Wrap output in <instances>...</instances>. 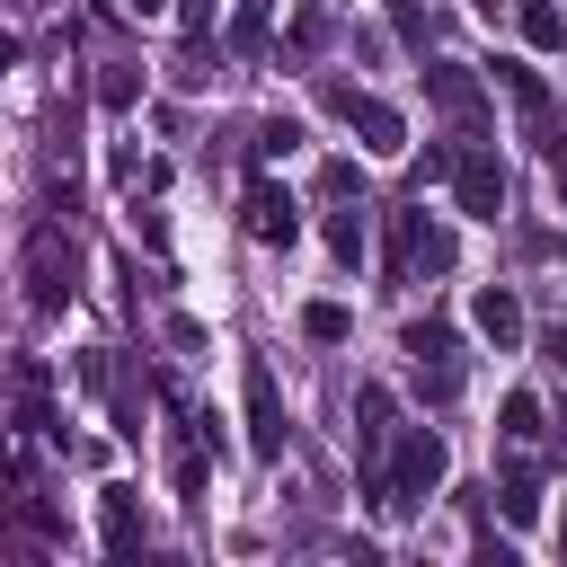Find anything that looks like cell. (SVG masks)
Segmentation results:
<instances>
[{
	"label": "cell",
	"mask_w": 567,
	"mask_h": 567,
	"mask_svg": "<svg viewBox=\"0 0 567 567\" xmlns=\"http://www.w3.org/2000/svg\"><path fill=\"white\" fill-rule=\"evenodd\" d=\"M443 470H452V452H443V434L434 425H399L390 434V452H381V478L363 487L381 514H416L434 487H443Z\"/></svg>",
	"instance_id": "1"
},
{
	"label": "cell",
	"mask_w": 567,
	"mask_h": 567,
	"mask_svg": "<svg viewBox=\"0 0 567 567\" xmlns=\"http://www.w3.org/2000/svg\"><path fill=\"white\" fill-rule=\"evenodd\" d=\"M381 275H390V284L452 275V230H443L425 204H399V213H381Z\"/></svg>",
	"instance_id": "2"
},
{
	"label": "cell",
	"mask_w": 567,
	"mask_h": 567,
	"mask_svg": "<svg viewBox=\"0 0 567 567\" xmlns=\"http://www.w3.org/2000/svg\"><path fill=\"white\" fill-rule=\"evenodd\" d=\"M399 354H408V381H416V399H434V408H452L461 399V337H452V319H408L399 328Z\"/></svg>",
	"instance_id": "3"
},
{
	"label": "cell",
	"mask_w": 567,
	"mask_h": 567,
	"mask_svg": "<svg viewBox=\"0 0 567 567\" xmlns=\"http://www.w3.org/2000/svg\"><path fill=\"white\" fill-rule=\"evenodd\" d=\"M71 292H80V248H71L62 221H35V230H27V301H35L44 319H62Z\"/></svg>",
	"instance_id": "4"
},
{
	"label": "cell",
	"mask_w": 567,
	"mask_h": 567,
	"mask_svg": "<svg viewBox=\"0 0 567 567\" xmlns=\"http://www.w3.org/2000/svg\"><path fill=\"white\" fill-rule=\"evenodd\" d=\"M319 106H328L346 133H363V151H372V159H399V151H408L399 106H381L372 89H354V80H337V71H328V80H319Z\"/></svg>",
	"instance_id": "5"
},
{
	"label": "cell",
	"mask_w": 567,
	"mask_h": 567,
	"mask_svg": "<svg viewBox=\"0 0 567 567\" xmlns=\"http://www.w3.org/2000/svg\"><path fill=\"white\" fill-rule=\"evenodd\" d=\"M425 168L452 177V195H461L470 221H505V159H496V151L461 142V151H425Z\"/></svg>",
	"instance_id": "6"
},
{
	"label": "cell",
	"mask_w": 567,
	"mask_h": 567,
	"mask_svg": "<svg viewBox=\"0 0 567 567\" xmlns=\"http://www.w3.org/2000/svg\"><path fill=\"white\" fill-rule=\"evenodd\" d=\"M390 434H399V399H390L381 381H354V461H363V487L381 478V452H390Z\"/></svg>",
	"instance_id": "7"
},
{
	"label": "cell",
	"mask_w": 567,
	"mask_h": 567,
	"mask_svg": "<svg viewBox=\"0 0 567 567\" xmlns=\"http://www.w3.org/2000/svg\"><path fill=\"white\" fill-rule=\"evenodd\" d=\"M425 97H434V115H452L461 133H487V89H478L461 62H425Z\"/></svg>",
	"instance_id": "8"
},
{
	"label": "cell",
	"mask_w": 567,
	"mask_h": 567,
	"mask_svg": "<svg viewBox=\"0 0 567 567\" xmlns=\"http://www.w3.org/2000/svg\"><path fill=\"white\" fill-rule=\"evenodd\" d=\"M284 399H275V372L266 363H248V452L257 461H284Z\"/></svg>",
	"instance_id": "9"
},
{
	"label": "cell",
	"mask_w": 567,
	"mask_h": 567,
	"mask_svg": "<svg viewBox=\"0 0 567 567\" xmlns=\"http://www.w3.org/2000/svg\"><path fill=\"white\" fill-rule=\"evenodd\" d=\"M248 230H257L266 248H292V239H301V213H292V195H284L275 177H248Z\"/></svg>",
	"instance_id": "10"
},
{
	"label": "cell",
	"mask_w": 567,
	"mask_h": 567,
	"mask_svg": "<svg viewBox=\"0 0 567 567\" xmlns=\"http://www.w3.org/2000/svg\"><path fill=\"white\" fill-rule=\"evenodd\" d=\"M470 328L505 354V346H523V301H514V284H478L470 292Z\"/></svg>",
	"instance_id": "11"
},
{
	"label": "cell",
	"mask_w": 567,
	"mask_h": 567,
	"mask_svg": "<svg viewBox=\"0 0 567 567\" xmlns=\"http://www.w3.org/2000/svg\"><path fill=\"white\" fill-rule=\"evenodd\" d=\"M97 532H106V549H142V532H151L142 523V487H124V478L97 487Z\"/></svg>",
	"instance_id": "12"
},
{
	"label": "cell",
	"mask_w": 567,
	"mask_h": 567,
	"mask_svg": "<svg viewBox=\"0 0 567 567\" xmlns=\"http://www.w3.org/2000/svg\"><path fill=\"white\" fill-rule=\"evenodd\" d=\"M496 505H505V523H532V514H540V470L523 461V443H505V470H496Z\"/></svg>",
	"instance_id": "13"
},
{
	"label": "cell",
	"mask_w": 567,
	"mask_h": 567,
	"mask_svg": "<svg viewBox=\"0 0 567 567\" xmlns=\"http://www.w3.org/2000/svg\"><path fill=\"white\" fill-rule=\"evenodd\" d=\"M496 80H505V97L523 106V124H532V133H540V124L558 115V97H549V80H540L532 62H496Z\"/></svg>",
	"instance_id": "14"
},
{
	"label": "cell",
	"mask_w": 567,
	"mask_h": 567,
	"mask_svg": "<svg viewBox=\"0 0 567 567\" xmlns=\"http://www.w3.org/2000/svg\"><path fill=\"white\" fill-rule=\"evenodd\" d=\"M514 35L540 44V53H558V44H567V9H558V0H514Z\"/></svg>",
	"instance_id": "15"
},
{
	"label": "cell",
	"mask_w": 567,
	"mask_h": 567,
	"mask_svg": "<svg viewBox=\"0 0 567 567\" xmlns=\"http://www.w3.org/2000/svg\"><path fill=\"white\" fill-rule=\"evenodd\" d=\"M133 97H142V71H133V62H97V106H106V115H124Z\"/></svg>",
	"instance_id": "16"
},
{
	"label": "cell",
	"mask_w": 567,
	"mask_h": 567,
	"mask_svg": "<svg viewBox=\"0 0 567 567\" xmlns=\"http://www.w3.org/2000/svg\"><path fill=\"white\" fill-rule=\"evenodd\" d=\"M301 328H310L319 346H346V337H354V310H346V301H310V310H301Z\"/></svg>",
	"instance_id": "17"
},
{
	"label": "cell",
	"mask_w": 567,
	"mask_h": 567,
	"mask_svg": "<svg viewBox=\"0 0 567 567\" xmlns=\"http://www.w3.org/2000/svg\"><path fill=\"white\" fill-rule=\"evenodd\" d=\"M496 416H505V425H496L505 443H532V434H540V399H532V390H505V408H496Z\"/></svg>",
	"instance_id": "18"
},
{
	"label": "cell",
	"mask_w": 567,
	"mask_h": 567,
	"mask_svg": "<svg viewBox=\"0 0 567 567\" xmlns=\"http://www.w3.org/2000/svg\"><path fill=\"white\" fill-rule=\"evenodd\" d=\"M328 257L337 266H363V213H328Z\"/></svg>",
	"instance_id": "19"
},
{
	"label": "cell",
	"mask_w": 567,
	"mask_h": 567,
	"mask_svg": "<svg viewBox=\"0 0 567 567\" xmlns=\"http://www.w3.org/2000/svg\"><path fill=\"white\" fill-rule=\"evenodd\" d=\"M248 151H257V159H284V151H301V124H292V115H266Z\"/></svg>",
	"instance_id": "20"
},
{
	"label": "cell",
	"mask_w": 567,
	"mask_h": 567,
	"mask_svg": "<svg viewBox=\"0 0 567 567\" xmlns=\"http://www.w3.org/2000/svg\"><path fill=\"white\" fill-rule=\"evenodd\" d=\"M540 159H549V186H558V213H567V124L558 115L540 124Z\"/></svg>",
	"instance_id": "21"
},
{
	"label": "cell",
	"mask_w": 567,
	"mask_h": 567,
	"mask_svg": "<svg viewBox=\"0 0 567 567\" xmlns=\"http://www.w3.org/2000/svg\"><path fill=\"white\" fill-rule=\"evenodd\" d=\"M168 478H177V496H204V452L177 434V452H168Z\"/></svg>",
	"instance_id": "22"
},
{
	"label": "cell",
	"mask_w": 567,
	"mask_h": 567,
	"mask_svg": "<svg viewBox=\"0 0 567 567\" xmlns=\"http://www.w3.org/2000/svg\"><path fill=\"white\" fill-rule=\"evenodd\" d=\"M230 44H239V53H257V44H266V0H239V18H230Z\"/></svg>",
	"instance_id": "23"
},
{
	"label": "cell",
	"mask_w": 567,
	"mask_h": 567,
	"mask_svg": "<svg viewBox=\"0 0 567 567\" xmlns=\"http://www.w3.org/2000/svg\"><path fill=\"white\" fill-rule=\"evenodd\" d=\"M319 186L346 204V195H363V168H354V159H328V168H319Z\"/></svg>",
	"instance_id": "24"
},
{
	"label": "cell",
	"mask_w": 567,
	"mask_h": 567,
	"mask_svg": "<svg viewBox=\"0 0 567 567\" xmlns=\"http://www.w3.org/2000/svg\"><path fill=\"white\" fill-rule=\"evenodd\" d=\"M381 9H390V27H399L408 44H425V18H416V0H381Z\"/></svg>",
	"instance_id": "25"
},
{
	"label": "cell",
	"mask_w": 567,
	"mask_h": 567,
	"mask_svg": "<svg viewBox=\"0 0 567 567\" xmlns=\"http://www.w3.org/2000/svg\"><path fill=\"white\" fill-rule=\"evenodd\" d=\"M177 18H186V44H204V27H213V0H177Z\"/></svg>",
	"instance_id": "26"
},
{
	"label": "cell",
	"mask_w": 567,
	"mask_h": 567,
	"mask_svg": "<svg viewBox=\"0 0 567 567\" xmlns=\"http://www.w3.org/2000/svg\"><path fill=\"white\" fill-rule=\"evenodd\" d=\"M540 363H549V372H567V319H558V328H540Z\"/></svg>",
	"instance_id": "27"
},
{
	"label": "cell",
	"mask_w": 567,
	"mask_h": 567,
	"mask_svg": "<svg viewBox=\"0 0 567 567\" xmlns=\"http://www.w3.org/2000/svg\"><path fill=\"white\" fill-rule=\"evenodd\" d=\"M558 461H567V416H558Z\"/></svg>",
	"instance_id": "28"
},
{
	"label": "cell",
	"mask_w": 567,
	"mask_h": 567,
	"mask_svg": "<svg viewBox=\"0 0 567 567\" xmlns=\"http://www.w3.org/2000/svg\"><path fill=\"white\" fill-rule=\"evenodd\" d=\"M558 549H567V514H558Z\"/></svg>",
	"instance_id": "29"
},
{
	"label": "cell",
	"mask_w": 567,
	"mask_h": 567,
	"mask_svg": "<svg viewBox=\"0 0 567 567\" xmlns=\"http://www.w3.org/2000/svg\"><path fill=\"white\" fill-rule=\"evenodd\" d=\"M133 9H159V0H133Z\"/></svg>",
	"instance_id": "30"
}]
</instances>
